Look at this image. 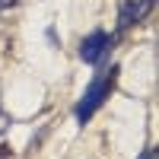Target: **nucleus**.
Masks as SVG:
<instances>
[{
  "label": "nucleus",
  "instance_id": "423d86ee",
  "mask_svg": "<svg viewBox=\"0 0 159 159\" xmlns=\"http://www.w3.org/2000/svg\"><path fill=\"white\" fill-rule=\"evenodd\" d=\"M140 159H156V150H147V153H143Z\"/></svg>",
  "mask_w": 159,
  "mask_h": 159
},
{
  "label": "nucleus",
  "instance_id": "20e7f679",
  "mask_svg": "<svg viewBox=\"0 0 159 159\" xmlns=\"http://www.w3.org/2000/svg\"><path fill=\"white\" fill-rule=\"evenodd\" d=\"M7 130H10V115L0 111V134H7Z\"/></svg>",
  "mask_w": 159,
  "mask_h": 159
},
{
  "label": "nucleus",
  "instance_id": "f257e3e1",
  "mask_svg": "<svg viewBox=\"0 0 159 159\" xmlns=\"http://www.w3.org/2000/svg\"><path fill=\"white\" fill-rule=\"evenodd\" d=\"M115 83H118V67L96 73V80H92V83L86 86L83 99H80V102H76V108H73V115H76V121H80V124H86L89 118H92V115H96V111L102 108V102L111 96Z\"/></svg>",
  "mask_w": 159,
  "mask_h": 159
},
{
  "label": "nucleus",
  "instance_id": "7ed1b4c3",
  "mask_svg": "<svg viewBox=\"0 0 159 159\" xmlns=\"http://www.w3.org/2000/svg\"><path fill=\"white\" fill-rule=\"evenodd\" d=\"M153 10V0H124L121 3V13H118V29H130V25H137L147 13Z\"/></svg>",
  "mask_w": 159,
  "mask_h": 159
},
{
  "label": "nucleus",
  "instance_id": "f03ea898",
  "mask_svg": "<svg viewBox=\"0 0 159 159\" xmlns=\"http://www.w3.org/2000/svg\"><path fill=\"white\" fill-rule=\"evenodd\" d=\"M108 48H111V35L105 29H92L83 42H80V57L86 64H99L105 54H108Z\"/></svg>",
  "mask_w": 159,
  "mask_h": 159
},
{
  "label": "nucleus",
  "instance_id": "39448f33",
  "mask_svg": "<svg viewBox=\"0 0 159 159\" xmlns=\"http://www.w3.org/2000/svg\"><path fill=\"white\" fill-rule=\"evenodd\" d=\"M19 0H0V10H10V7H16Z\"/></svg>",
  "mask_w": 159,
  "mask_h": 159
}]
</instances>
